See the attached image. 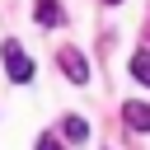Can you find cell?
Masks as SVG:
<instances>
[{
    "label": "cell",
    "mask_w": 150,
    "mask_h": 150,
    "mask_svg": "<svg viewBox=\"0 0 150 150\" xmlns=\"http://www.w3.org/2000/svg\"><path fill=\"white\" fill-rule=\"evenodd\" d=\"M0 56H5V70H9L14 84H28L33 80V61L19 52V42H0Z\"/></svg>",
    "instance_id": "1"
},
{
    "label": "cell",
    "mask_w": 150,
    "mask_h": 150,
    "mask_svg": "<svg viewBox=\"0 0 150 150\" xmlns=\"http://www.w3.org/2000/svg\"><path fill=\"white\" fill-rule=\"evenodd\" d=\"M56 61H61L66 80H75V84H84V80H89V61H84L75 47H61V52H56Z\"/></svg>",
    "instance_id": "2"
},
{
    "label": "cell",
    "mask_w": 150,
    "mask_h": 150,
    "mask_svg": "<svg viewBox=\"0 0 150 150\" xmlns=\"http://www.w3.org/2000/svg\"><path fill=\"white\" fill-rule=\"evenodd\" d=\"M33 19H38L42 28H61V23H66V9H61V0H38V5H33Z\"/></svg>",
    "instance_id": "3"
},
{
    "label": "cell",
    "mask_w": 150,
    "mask_h": 150,
    "mask_svg": "<svg viewBox=\"0 0 150 150\" xmlns=\"http://www.w3.org/2000/svg\"><path fill=\"white\" fill-rule=\"evenodd\" d=\"M122 117H127L131 131H150V108L145 103H122Z\"/></svg>",
    "instance_id": "4"
},
{
    "label": "cell",
    "mask_w": 150,
    "mask_h": 150,
    "mask_svg": "<svg viewBox=\"0 0 150 150\" xmlns=\"http://www.w3.org/2000/svg\"><path fill=\"white\" fill-rule=\"evenodd\" d=\"M61 136H66V141H75V145H80V141H89V122H84V117H66V122H61Z\"/></svg>",
    "instance_id": "5"
},
{
    "label": "cell",
    "mask_w": 150,
    "mask_h": 150,
    "mask_svg": "<svg viewBox=\"0 0 150 150\" xmlns=\"http://www.w3.org/2000/svg\"><path fill=\"white\" fill-rule=\"evenodd\" d=\"M131 75H136V84L150 89V52H136V56H131Z\"/></svg>",
    "instance_id": "6"
},
{
    "label": "cell",
    "mask_w": 150,
    "mask_h": 150,
    "mask_svg": "<svg viewBox=\"0 0 150 150\" xmlns=\"http://www.w3.org/2000/svg\"><path fill=\"white\" fill-rule=\"evenodd\" d=\"M38 150H66V145H61L56 136H38Z\"/></svg>",
    "instance_id": "7"
},
{
    "label": "cell",
    "mask_w": 150,
    "mask_h": 150,
    "mask_svg": "<svg viewBox=\"0 0 150 150\" xmlns=\"http://www.w3.org/2000/svg\"><path fill=\"white\" fill-rule=\"evenodd\" d=\"M103 5H117V0H103Z\"/></svg>",
    "instance_id": "8"
}]
</instances>
